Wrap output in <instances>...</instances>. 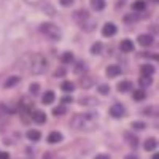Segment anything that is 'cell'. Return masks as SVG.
Masks as SVG:
<instances>
[{
  "mask_svg": "<svg viewBox=\"0 0 159 159\" xmlns=\"http://www.w3.org/2000/svg\"><path fill=\"white\" fill-rule=\"evenodd\" d=\"M72 127L76 129V130H94L97 127V113H80V115H75L70 121Z\"/></svg>",
  "mask_w": 159,
  "mask_h": 159,
  "instance_id": "1",
  "label": "cell"
},
{
  "mask_svg": "<svg viewBox=\"0 0 159 159\" xmlns=\"http://www.w3.org/2000/svg\"><path fill=\"white\" fill-rule=\"evenodd\" d=\"M24 59H27L25 69L34 75H42L48 70V61L42 54H30V56H25Z\"/></svg>",
  "mask_w": 159,
  "mask_h": 159,
  "instance_id": "2",
  "label": "cell"
},
{
  "mask_svg": "<svg viewBox=\"0 0 159 159\" xmlns=\"http://www.w3.org/2000/svg\"><path fill=\"white\" fill-rule=\"evenodd\" d=\"M73 19L78 22L80 27H81L83 30H86V32L94 30V27H96V21L91 18V15H89L86 10H78V11H75Z\"/></svg>",
  "mask_w": 159,
  "mask_h": 159,
  "instance_id": "3",
  "label": "cell"
},
{
  "mask_svg": "<svg viewBox=\"0 0 159 159\" xmlns=\"http://www.w3.org/2000/svg\"><path fill=\"white\" fill-rule=\"evenodd\" d=\"M40 32H42L46 38H49V40H61V37H62V32H61V29L57 27L56 24H51V22H45V24H42L40 25Z\"/></svg>",
  "mask_w": 159,
  "mask_h": 159,
  "instance_id": "4",
  "label": "cell"
},
{
  "mask_svg": "<svg viewBox=\"0 0 159 159\" xmlns=\"http://www.w3.org/2000/svg\"><path fill=\"white\" fill-rule=\"evenodd\" d=\"M124 113H126L124 105H121V103H115V105H111V108H110V115H111L113 118H123V116H124Z\"/></svg>",
  "mask_w": 159,
  "mask_h": 159,
  "instance_id": "5",
  "label": "cell"
},
{
  "mask_svg": "<svg viewBox=\"0 0 159 159\" xmlns=\"http://www.w3.org/2000/svg\"><path fill=\"white\" fill-rule=\"evenodd\" d=\"M30 116H32V121H35L37 124H43V123H46V113L42 111V110H35Z\"/></svg>",
  "mask_w": 159,
  "mask_h": 159,
  "instance_id": "6",
  "label": "cell"
},
{
  "mask_svg": "<svg viewBox=\"0 0 159 159\" xmlns=\"http://www.w3.org/2000/svg\"><path fill=\"white\" fill-rule=\"evenodd\" d=\"M115 34H116V25L113 22H107L102 27V35L103 37H113Z\"/></svg>",
  "mask_w": 159,
  "mask_h": 159,
  "instance_id": "7",
  "label": "cell"
},
{
  "mask_svg": "<svg viewBox=\"0 0 159 159\" xmlns=\"http://www.w3.org/2000/svg\"><path fill=\"white\" fill-rule=\"evenodd\" d=\"M119 75H121V67H119V65L111 64V65H108V67H107V76L115 78V76H119Z\"/></svg>",
  "mask_w": 159,
  "mask_h": 159,
  "instance_id": "8",
  "label": "cell"
},
{
  "mask_svg": "<svg viewBox=\"0 0 159 159\" xmlns=\"http://www.w3.org/2000/svg\"><path fill=\"white\" fill-rule=\"evenodd\" d=\"M119 49L123 52H130V51H134V43H132L129 38H124L123 42L119 43Z\"/></svg>",
  "mask_w": 159,
  "mask_h": 159,
  "instance_id": "9",
  "label": "cell"
},
{
  "mask_svg": "<svg viewBox=\"0 0 159 159\" xmlns=\"http://www.w3.org/2000/svg\"><path fill=\"white\" fill-rule=\"evenodd\" d=\"M139 43H140L142 46H145V48H148V46L153 45V37L148 35V34H142V35L139 37Z\"/></svg>",
  "mask_w": 159,
  "mask_h": 159,
  "instance_id": "10",
  "label": "cell"
},
{
  "mask_svg": "<svg viewBox=\"0 0 159 159\" xmlns=\"http://www.w3.org/2000/svg\"><path fill=\"white\" fill-rule=\"evenodd\" d=\"M140 72H142V76H153L154 75V67L151 64H145V65H142Z\"/></svg>",
  "mask_w": 159,
  "mask_h": 159,
  "instance_id": "11",
  "label": "cell"
},
{
  "mask_svg": "<svg viewBox=\"0 0 159 159\" xmlns=\"http://www.w3.org/2000/svg\"><path fill=\"white\" fill-rule=\"evenodd\" d=\"M59 142H62V134L57 130H52L48 135V143H59Z\"/></svg>",
  "mask_w": 159,
  "mask_h": 159,
  "instance_id": "12",
  "label": "cell"
},
{
  "mask_svg": "<svg viewBox=\"0 0 159 159\" xmlns=\"http://www.w3.org/2000/svg\"><path fill=\"white\" fill-rule=\"evenodd\" d=\"M88 72V65H86V62H76L75 64V73H78V75H81L83 76V73H86Z\"/></svg>",
  "mask_w": 159,
  "mask_h": 159,
  "instance_id": "13",
  "label": "cell"
},
{
  "mask_svg": "<svg viewBox=\"0 0 159 159\" xmlns=\"http://www.w3.org/2000/svg\"><path fill=\"white\" fill-rule=\"evenodd\" d=\"M54 99H56V94H54L52 91H46L45 94H43V103H45V105L52 103V102H54Z\"/></svg>",
  "mask_w": 159,
  "mask_h": 159,
  "instance_id": "14",
  "label": "cell"
},
{
  "mask_svg": "<svg viewBox=\"0 0 159 159\" xmlns=\"http://www.w3.org/2000/svg\"><path fill=\"white\" fill-rule=\"evenodd\" d=\"M91 7L96 11H102L105 8V0H91Z\"/></svg>",
  "mask_w": 159,
  "mask_h": 159,
  "instance_id": "15",
  "label": "cell"
},
{
  "mask_svg": "<svg viewBox=\"0 0 159 159\" xmlns=\"http://www.w3.org/2000/svg\"><path fill=\"white\" fill-rule=\"evenodd\" d=\"M132 97H134V100H137V102H142V100H145V97H147V92H145L143 89H135Z\"/></svg>",
  "mask_w": 159,
  "mask_h": 159,
  "instance_id": "16",
  "label": "cell"
},
{
  "mask_svg": "<svg viewBox=\"0 0 159 159\" xmlns=\"http://www.w3.org/2000/svg\"><path fill=\"white\" fill-rule=\"evenodd\" d=\"M145 8H147V2L145 0H137V2L132 3V10L134 11H145Z\"/></svg>",
  "mask_w": 159,
  "mask_h": 159,
  "instance_id": "17",
  "label": "cell"
},
{
  "mask_svg": "<svg viewBox=\"0 0 159 159\" xmlns=\"http://www.w3.org/2000/svg\"><path fill=\"white\" fill-rule=\"evenodd\" d=\"M116 88H118L119 92H127L129 89H132V83L130 81H119Z\"/></svg>",
  "mask_w": 159,
  "mask_h": 159,
  "instance_id": "18",
  "label": "cell"
},
{
  "mask_svg": "<svg viewBox=\"0 0 159 159\" xmlns=\"http://www.w3.org/2000/svg\"><path fill=\"white\" fill-rule=\"evenodd\" d=\"M80 86H83V88H89V86H92V83H94V80H92L91 76H81V78H80Z\"/></svg>",
  "mask_w": 159,
  "mask_h": 159,
  "instance_id": "19",
  "label": "cell"
},
{
  "mask_svg": "<svg viewBox=\"0 0 159 159\" xmlns=\"http://www.w3.org/2000/svg\"><path fill=\"white\" fill-rule=\"evenodd\" d=\"M40 137H42V134H40L38 130H35V129L27 130V139H29V140H32V142H38Z\"/></svg>",
  "mask_w": 159,
  "mask_h": 159,
  "instance_id": "20",
  "label": "cell"
},
{
  "mask_svg": "<svg viewBox=\"0 0 159 159\" xmlns=\"http://www.w3.org/2000/svg\"><path fill=\"white\" fill-rule=\"evenodd\" d=\"M73 61H75L73 52H70V51H65L64 54H62V64H72Z\"/></svg>",
  "mask_w": 159,
  "mask_h": 159,
  "instance_id": "21",
  "label": "cell"
},
{
  "mask_svg": "<svg viewBox=\"0 0 159 159\" xmlns=\"http://www.w3.org/2000/svg\"><path fill=\"white\" fill-rule=\"evenodd\" d=\"M21 81V76H10L7 81H5V88L8 89V88H11V86H15V84H18Z\"/></svg>",
  "mask_w": 159,
  "mask_h": 159,
  "instance_id": "22",
  "label": "cell"
},
{
  "mask_svg": "<svg viewBox=\"0 0 159 159\" xmlns=\"http://www.w3.org/2000/svg\"><path fill=\"white\" fill-rule=\"evenodd\" d=\"M156 145H157V142H156V139H148L147 142H145V150L147 151H153L154 148H156Z\"/></svg>",
  "mask_w": 159,
  "mask_h": 159,
  "instance_id": "23",
  "label": "cell"
},
{
  "mask_svg": "<svg viewBox=\"0 0 159 159\" xmlns=\"http://www.w3.org/2000/svg\"><path fill=\"white\" fill-rule=\"evenodd\" d=\"M61 89H62L64 92H72V91H75V84H73L72 81H64V83L61 84Z\"/></svg>",
  "mask_w": 159,
  "mask_h": 159,
  "instance_id": "24",
  "label": "cell"
},
{
  "mask_svg": "<svg viewBox=\"0 0 159 159\" xmlns=\"http://www.w3.org/2000/svg\"><path fill=\"white\" fill-rule=\"evenodd\" d=\"M139 83H140L142 88H147V86H150V84L153 83V80H151V76H140Z\"/></svg>",
  "mask_w": 159,
  "mask_h": 159,
  "instance_id": "25",
  "label": "cell"
},
{
  "mask_svg": "<svg viewBox=\"0 0 159 159\" xmlns=\"http://www.w3.org/2000/svg\"><path fill=\"white\" fill-rule=\"evenodd\" d=\"M91 52H92V54H100V52H102V43L96 42L94 45L91 46Z\"/></svg>",
  "mask_w": 159,
  "mask_h": 159,
  "instance_id": "26",
  "label": "cell"
},
{
  "mask_svg": "<svg viewBox=\"0 0 159 159\" xmlns=\"http://www.w3.org/2000/svg\"><path fill=\"white\" fill-rule=\"evenodd\" d=\"M80 102H81L83 105H96L97 103V100L94 97H81V100H80Z\"/></svg>",
  "mask_w": 159,
  "mask_h": 159,
  "instance_id": "27",
  "label": "cell"
},
{
  "mask_svg": "<svg viewBox=\"0 0 159 159\" xmlns=\"http://www.w3.org/2000/svg\"><path fill=\"white\" fill-rule=\"evenodd\" d=\"M65 111H67V110H65V107H64V105H59V107H56L54 110H52V113H54L56 116H61V115H64Z\"/></svg>",
  "mask_w": 159,
  "mask_h": 159,
  "instance_id": "28",
  "label": "cell"
},
{
  "mask_svg": "<svg viewBox=\"0 0 159 159\" xmlns=\"http://www.w3.org/2000/svg\"><path fill=\"white\" fill-rule=\"evenodd\" d=\"M99 92H100V94H103V96H107L108 92H110V86L108 84H100L99 86Z\"/></svg>",
  "mask_w": 159,
  "mask_h": 159,
  "instance_id": "29",
  "label": "cell"
},
{
  "mask_svg": "<svg viewBox=\"0 0 159 159\" xmlns=\"http://www.w3.org/2000/svg\"><path fill=\"white\" fill-rule=\"evenodd\" d=\"M132 127L137 129V130H142L143 127H147V124L142 123V121H134V123H132Z\"/></svg>",
  "mask_w": 159,
  "mask_h": 159,
  "instance_id": "30",
  "label": "cell"
},
{
  "mask_svg": "<svg viewBox=\"0 0 159 159\" xmlns=\"http://www.w3.org/2000/svg\"><path fill=\"white\" fill-rule=\"evenodd\" d=\"M30 94H34V96H37L38 94V89H40V84L38 83H34V84H30Z\"/></svg>",
  "mask_w": 159,
  "mask_h": 159,
  "instance_id": "31",
  "label": "cell"
},
{
  "mask_svg": "<svg viewBox=\"0 0 159 159\" xmlns=\"http://www.w3.org/2000/svg\"><path fill=\"white\" fill-rule=\"evenodd\" d=\"M126 137L129 139V143H130V145H132V147H134V148H135V147H137V145H139V142H137V137H130L129 134H127Z\"/></svg>",
  "mask_w": 159,
  "mask_h": 159,
  "instance_id": "32",
  "label": "cell"
},
{
  "mask_svg": "<svg viewBox=\"0 0 159 159\" xmlns=\"http://www.w3.org/2000/svg\"><path fill=\"white\" fill-rule=\"evenodd\" d=\"M59 3L62 7H72L73 5V0H59Z\"/></svg>",
  "mask_w": 159,
  "mask_h": 159,
  "instance_id": "33",
  "label": "cell"
},
{
  "mask_svg": "<svg viewBox=\"0 0 159 159\" xmlns=\"http://www.w3.org/2000/svg\"><path fill=\"white\" fill-rule=\"evenodd\" d=\"M64 75H65V70H64V69H57V70L54 72V76H56V78H59V76H64Z\"/></svg>",
  "mask_w": 159,
  "mask_h": 159,
  "instance_id": "34",
  "label": "cell"
},
{
  "mask_svg": "<svg viewBox=\"0 0 159 159\" xmlns=\"http://www.w3.org/2000/svg\"><path fill=\"white\" fill-rule=\"evenodd\" d=\"M70 102H73V99H72V97H69V96L62 97V105H67V103H70Z\"/></svg>",
  "mask_w": 159,
  "mask_h": 159,
  "instance_id": "35",
  "label": "cell"
},
{
  "mask_svg": "<svg viewBox=\"0 0 159 159\" xmlns=\"http://www.w3.org/2000/svg\"><path fill=\"white\" fill-rule=\"evenodd\" d=\"M0 159H10V154L5 151H0Z\"/></svg>",
  "mask_w": 159,
  "mask_h": 159,
  "instance_id": "36",
  "label": "cell"
},
{
  "mask_svg": "<svg viewBox=\"0 0 159 159\" xmlns=\"http://www.w3.org/2000/svg\"><path fill=\"white\" fill-rule=\"evenodd\" d=\"M25 2H27L29 5H38L40 2H42V0H25Z\"/></svg>",
  "mask_w": 159,
  "mask_h": 159,
  "instance_id": "37",
  "label": "cell"
},
{
  "mask_svg": "<svg viewBox=\"0 0 159 159\" xmlns=\"http://www.w3.org/2000/svg\"><path fill=\"white\" fill-rule=\"evenodd\" d=\"M94 159H110V156H108V154H99V156H96Z\"/></svg>",
  "mask_w": 159,
  "mask_h": 159,
  "instance_id": "38",
  "label": "cell"
},
{
  "mask_svg": "<svg viewBox=\"0 0 159 159\" xmlns=\"http://www.w3.org/2000/svg\"><path fill=\"white\" fill-rule=\"evenodd\" d=\"M126 159H139V156L132 153V154H127V156H126Z\"/></svg>",
  "mask_w": 159,
  "mask_h": 159,
  "instance_id": "39",
  "label": "cell"
},
{
  "mask_svg": "<svg viewBox=\"0 0 159 159\" xmlns=\"http://www.w3.org/2000/svg\"><path fill=\"white\" fill-rule=\"evenodd\" d=\"M153 159H159V154H157V153H154V154H153Z\"/></svg>",
  "mask_w": 159,
  "mask_h": 159,
  "instance_id": "40",
  "label": "cell"
},
{
  "mask_svg": "<svg viewBox=\"0 0 159 159\" xmlns=\"http://www.w3.org/2000/svg\"><path fill=\"white\" fill-rule=\"evenodd\" d=\"M3 2H5V0H0V5H2V3H3Z\"/></svg>",
  "mask_w": 159,
  "mask_h": 159,
  "instance_id": "41",
  "label": "cell"
},
{
  "mask_svg": "<svg viewBox=\"0 0 159 159\" xmlns=\"http://www.w3.org/2000/svg\"><path fill=\"white\" fill-rule=\"evenodd\" d=\"M153 2H157V0H153Z\"/></svg>",
  "mask_w": 159,
  "mask_h": 159,
  "instance_id": "42",
  "label": "cell"
}]
</instances>
